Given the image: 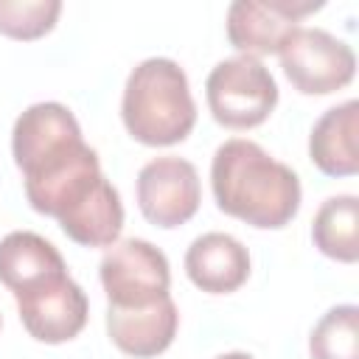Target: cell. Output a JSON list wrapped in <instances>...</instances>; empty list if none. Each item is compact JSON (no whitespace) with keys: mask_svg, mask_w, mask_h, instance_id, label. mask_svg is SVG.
I'll use <instances>...</instances> for the list:
<instances>
[{"mask_svg":"<svg viewBox=\"0 0 359 359\" xmlns=\"http://www.w3.org/2000/svg\"><path fill=\"white\" fill-rule=\"evenodd\" d=\"M177 325H180V311H177L171 294L149 309H132V311L107 309L109 339L115 342L118 351H123L135 359H151V356L163 353L174 342Z\"/></svg>","mask_w":359,"mask_h":359,"instance_id":"11","label":"cell"},{"mask_svg":"<svg viewBox=\"0 0 359 359\" xmlns=\"http://www.w3.org/2000/svg\"><path fill=\"white\" fill-rule=\"evenodd\" d=\"M11 154L36 213L53 216L81 247H109L123 227V205L101 174L95 149L81 137L76 115L59 101L31 104L11 132Z\"/></svg>","mask_w":359,"mask_h":359,"instance_id":"1","label":"cell"},{"mask_svg":"<svg viewBox=\"0 0 359 359\" xmlns=\"http://www.w3.org/2000/svg\"><path fill=\"white\" fill-rule=\"evenodd\" d=\"M20 320L25 331L45 345H59L73 337L87 325V294L84 289L67 275V269L53 272L22 292L14 294Z\"/></svg>","mask_w":359,"mask_h":359,"instance_id":"7","label":"cell"},{"mask_svg":"<svg viewBox=\"0 0 359 359\" xmlns=\"http://www.w3.org/2000/svg\"><path fill=\"white\" fill-rule=\"evenodd\" d=\"M199 174L182 157H154L137 174V208L157 227L185 224L199 210Z\"/></svg>","mask_w":359,"mask_h":359,"instance_id":"9","label":"cell"},{"mask_svg":"<svg viewBox=\"0 0 359 359\" xmlns=\"http://www.w3.org/2000/svg\"><path fill=\"white\" fill-rule=\"evenodd\" d=\"M121 118L126 132L143 146L182 143L196 123L185 70L174 59H143L126 79Z\"/></svg>","mask_w":359,"mask_h":359,"instance_id":"3","label":"cell"},{"mask_svg":"<svg viewBox=\"0 0 359 359\" xmlns=\"http://www.w3.org/2000/svg\"><path fill=\"white\" fill-rule=\"evenodd\" d=\"M317 8L323 0H236L227 8V39L241 56L278 53L297 22Z\"/></svg>","mask_w":359,"mask_h":359,"instance_id":"8","label":"cell"},{"mask_svg":"<svg viewBox=\"0 0 359 359\" xmlns=\"http://www.w3.org/2000/svg\"><path fill=\"white\" fill-rule=\"evenodd\" d=\"M311 359H359V309L353 303L328 309L309 337Z\"/></svg>","mask_w":359,"mask_h":359,"instance_id":"15","label":"cell"},{"mask_svg":"<svg viewBox=\"0 0 359 359\" xmlns=\"http://www.w3.org/2000/svg\"><path fill=\"white\" fill-rule=\"evenodd\" d=\"M101 286L107 292V309H149L168 297L171 269L163 250L146 238H121L115 241L98 266Z\"/></svg>","mask_w":359,"mask_h":359,"instance_id":"5","label":"cell"},{"mask_svg":"<svg viewBox=\"0 0 359 359\" xmlns=\"http://www.w3.org/2000/svg\"><path fill=\"white\" fill-rule=\"evenodd\" d=\"M216 359H252L250 353H241V351H233V353H222V356H216Z\"/></svg>","mask_w":359,"mask_h":359,"instance_id":"17","label":"cell"},{"mask_svg":"<svg viewBox=\"0 0 359 359\" xmlns=\"http://www.w3.org/2000/svg\"><path fill=\"white\" fill-rule=\"evenodd\" d=\"M62 269L67 266L48 238L31 230H14L0 238V283L11 294Z\"/></svg>","mask_w":359,"mask_h":359,"instance_id":"13","label":"cell"},{"mask_svg":"<svg viewBox=\"0 0 359 359\" xmlns=\"http://www.w3.org/2000/svg\"><path fill=\"white\" fill-rule=\"evenodd\" d=\"M205 95L216 123L224 129H252L275 109L278 84L258 59L233 56L210 70Z\"/></svg>","mask_w":359,"mask_h":359,"instance_id":"4","label":"cell"},{"mask_svg":"<svg viewBox=\"0 0 359 359\" xmlns=\"http://www.w3.org/2000/svg\"><path fill=\"white\" fill-rule=\"evenodd\" d=\"M359 104L351 98L320 115L309 135V157L328 177H353L359 171Z\"/></svg>","mask_w":359,"mask_h":359,"instance_id":"12","label":"cell"},{"mask_svg":"<svg viewBox=\"0 0 359 359\" xmlns=\"http://www.w3.org/2000/svg\"><path fill=\"white\" fill-rule=\"evenodd\" d=\"M191 283L208 294H230L250 278V252L230 233H205L185 252Z\"/></svg>","mask_w":359,"mask_h":359,"instance_id":"10","label":"cell"},{"mask_svg":"<svg viewBox=\"0 0 359 359\" xmlns=\"http://www.w3.org/2000/svg\"><path fill=\"white\" fill-rule=\"evenodd\" d=\"M210 188L222 213L258 230L286 227L300 208V180L255 140H224L210 163Z\"/></svg>","mask_w":359,"mask_h":359,"instance_id":"2","label":"cell"},{"mask_svg":"<svg viewBox=\"0 0 359 359\" xmlns=\"http://www.w3.org/2000/svg\"><path fill=\"white\" fill-rule=\"evenodd\" d=\"M359 199L353 194L328 196L311 224L314 247L342 264H353L359 258Z\"/></svg>","mask_w":359,"mask_h":359,"instance_id":"14","label":"cell"},{"mask_svg":"<svg viewBox=\"0 0 359 359\" xmlns=\"http://www.w3.org/2000/svg\"><path fill=\"white\" fill-rule=\"evenodd\" d=\"M280 67L303 95H328L351 84L356 56L345 39L323 28H297L278 50Z\"/></svg>","mask_w":359,"mask_h":359,"instance_id":"6","label":"cell"},{"mask_svg":"<svg viewBox=\"0 0 359 359\" xmlns=\"http://www.w3.org/2000/svg\"><path fill=\"white\" fill-rule=\"evenodd\" d=\"M59 14V0H0V34L31 42L53 31Z\"/></svg>","mask_w":359,"mask_h":359,"instance_id":"16","label":"cell"}]
</instances>
